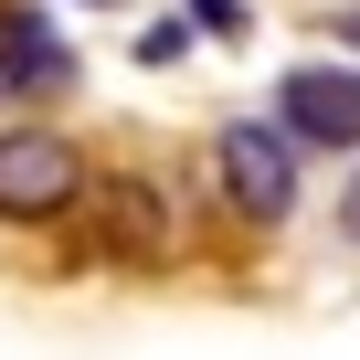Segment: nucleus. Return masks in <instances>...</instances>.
<instances>
[{
  "mask_svg": "<svg viewBox=\"0 0 360 360\" xmlns=\"http://www.w3.org/2000/svg\"><path fill=\"white\" fill-rule=\"evenodd\" d=\"M212 169H223V202H233L255 233H276V223L297 212V138H286L276 117H233V127L212 138Z\"/></svg>",
  "mask_w": 360,
  "mask_h": 360,
  "instance_id": "2",
  "label": "nucleus"
},
{
  "mask_svg": "<svg viewBox=\"0 0 360 360\" xmlns=\"http://www.w3.org/2000/svg\"><path fill=\"white\" fill-rule=\"evenodd\" d=\"M328 43H349V53H360V0H349V11H328Z\"/></svg>",
  "mask_w": 360,
  "mask_h": 360,
  "instance_id": "9",
  "label": "nucleus"
},
{
  "mask_svg": "<svg viewBox=\"0 0 360 360\" xmlns=\"http://www.w3.org/2000/svg\"><path fill=\"white\" fill-rule=\"evenodd\" d=\"M276 127L297 148H360V64H286L276 75Z\"/></svg>",
  "mask_w": 360,
  "mask_h": 360,
  "instance_id": "3",
  "label": "nucleus"
},
{
  "mask_svg": "<svg viewBox=\"0 0 360 360\" xmlns=\"http://www.w3.org/2000/svg\"><path fill=\"white\" fill-rule=\"evenodd\" d=\"M180 53H191V22H180V11H169V22H148V32H138V64H180Z\"/></svg>",
  "mask_w": 360,
  "mask_h": 360,
  "instance_id": "6",
  "label": "nucleus"
},
{
  "mask_svg": "<svg viewBox=\"0 0 360 360\" xmlns=\"http://www.w3.org/2000/svg\"><path fill=\"white\" fill-rule=\"evenodd\" d=\"M339 233H349V244H360V169H349V180H339Z\"/></svg>",
  "mask_w": 360,
  "mask_h": 360,
  "instance_id": "8",
  "label": "nucleus"
},
{
  "mask_svg": "<svg viewBox=\"0 0 360 360\" xmlns=\"http://www.w3.org/2000/svg\"><path fill=\"white\" fill-rule=\"evenodd\" d=\"M191 22H202V32H223V43H233V32H244V0H191Z\"/></svg>",
  "mask_w": 360,
  "mask_h": 360,
  "instance_id": "7",
  "label": "nucleus"
},
{
  "mask_svg": "<svg viewBox=\"0 0 360 360\" xmlns=\"http://www.w3.org/2000/svg\"><path fill=\"white\" fill-rule=\"evenodd\" d=\"M64 85H75L64 32L32 11V0H11V11H0V96H64Z\"/></svg>",
  "mask_w": 360,
  "mask_h": 360,
  "instance_id": "5",
  "label": "nucleus"
},
{
  "mask_svg": "<svg viewBox=\"0 0 360 360\" xmlns=\"http://www.w3.org/2000/svg\"><path fill=\"white\" fill-rule=\"evenodd\" d=\"M85 148L64 127H0V223H64L85 202Z\"/></svg>",
  "mask_w": 360,
  "mask_h": 360,
  "instance_id": "1",
  "label": "nucleus"
},
{
  "mask_svg": "<svg viewBox=\"0 0 360 360\" xmlns=\"http://www.w3.org/2000/svg\"><path fill=\"white\" fill-rule=\"evenodd\" d=\"M85 11H106V0H85Z\"/></svg>",
  "mask_w": 360,
  "mask_h": 360,
  "instance_id": "10",
  "label": "nucleus"
},
{
  "mask_svg": "<svg viewBox=\"0 0 360 360\" xmlns=\"http://www.w3.org/2000/svg\"><path fill=\"white\" fill-rule=\"evenodd\" d=\"M85 202H96V255H117V265H159L169 255V202L148 191V180H85Z\"/></svg>",
  "mask_w": 360,
  "mask_h": 360,
  "instance_id": "4",
  "label": "nucleus"
}]
</instances>
